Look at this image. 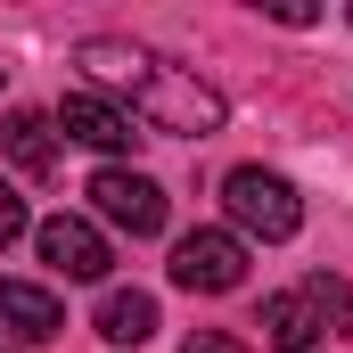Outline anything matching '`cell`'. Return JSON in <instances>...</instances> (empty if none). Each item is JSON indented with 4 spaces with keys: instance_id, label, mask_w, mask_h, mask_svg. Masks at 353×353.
<instances>
[{
    "instance_id": "12",
    "label": "cell",
    "mask_w": 353,
    "mask_h": 353,
    "mask_svg": "<svg viewBox=\"0 0 353 353\" xmlns=\"http://www.w3.org/2000/svg\"><path fill=\"white\" fill-rule=\"evenodd\" d=\"M8 239H25V197L0 181V247H8Z\"/></svg>"
},
{
    "instance_id": "9",
    "label": "cell",
    "mask_w": 353,
    "mask_h": 353,
    "mask_svg": "<svg viewBox=\"0 0 353 353\" xmlns=\"http://www.w3.org/2000/svg\"><path fill=\"white\" fill-rule=\"evenodd\" d=\"M263 337H271L279 353H312L329 329H321V312L304 304V288H288V296H271V304H263Z\"/></svg>"
},
{
    "instance_id": "8",
    "label": "cell",
    "mask_w": 353,
    "mask_h": 353,
    "mask_svg": "<svg viewBox=\"0 0 353 353\" xmlns=\"http://www.w3.org/2000/svg\"><path fill=\"white\" fill-rule=\"evenodd\" d=\"M0 157H8L25 181H50V165H58V115H41V107H17V115L0 123Z\"/></svg>"
},
{
    "instance_id": "10",
    "label": "cell",
    "mask_w": 353,
    "mask_h": 353,
    "mask_svg": "<svg viewBox=\"0 0 353 353\" xmlns=\"http://www.w3.org/2000/svg\"><path fill=\"white\" fill-rule=\"evenodd\" d=\"M99 337H107V345H148V337H157V296L115 288V296L99 304Z\"/></svg>"
},
{
    "instance_id": "3",
    "label": "cell",
    "mask_w": 353,
    "mask_h": 353,
    "mask_svg": "<svg viewBox=\"0 0 353 353\" xmlns=\"http://www.w3.org/2000/svg\"><path fill=\"white\" fill-rule=\"evenodd\" d=\"M247 279V239L239 230H189L173 247V288L189 296H230Z\"/></svg>"
},
{
    "instance_id": "4",
    "label": "cell",
    "mask_w": 353,
    "mask_h": 353,
    "mask_svg": "<svg viewBox=\"0 0 353 353\" xmlns=\"http://www.w3.org/2000/svg\"><path fill=\"white\" fill-rule=\"evenodd\" d=\"M90 205H99L115 230H132V239H157V230H165V189L148 173H123V165L90 173Z\"/></svg>"
},
{
    "instance_id": "6",
    "label": "cell",
    "mask_w": 353,
    "mask_h": 353,
    "mask_svg": "<svg viewBox=\"0 0 353 353\" xmlns=\"http://www.w3.org/2000/svg\"><path fill=\"white\" fill-rule=\"evenodd\" d=\"M41 263L58 271V279H107V239L90 230L83 214H58V222H41Z\"/></svg>"
},
{
    "instance_id": "11",
    "label": "cell",
    "mask_w": 353,
    "mask_h": 353,
    "mask_svg": "<svg viewBox=\"0 0 353 353\" xmlns=\"http://www.w3.org/2000/svg\"><path fill=\"white\" fill-rule=\"evenodd\" d=\"M304 304L321 312V329H329V337H353V288H345V279L312 271V279H304Z\"/></svg>"
},
{
    "instance_id": "7",
    "label": "cell",
    "mask_w": 353,
    "mask_h": 353,
    "mask_svg": "<svg viewBox=\"0 0 353 353\" xmlns=\"http://www.w3.org/2000/svg\"><path fill=\"white\" fill-rule=\"evenodd\" d=\"M58 329H66V312H58L50 288H33V279H0V337H17V345H50Z\"/></svg>"
},
{
    "instance_id": "13",
    "label": "cell",
    "mask_w": 353,
    "mask_h": 353,
    "mask_svg": "<svg viewBox=\"0 0 353 353\" xmlns=\"http://www.w3.org/2000/svg\"><path fill=\"white\" fill-rule=\"evenodd\" d=\"M181 353H247V345H239V337H222V329H189Z\"/></svg>"
},
{
    "instance_id": "5",
    "label": "cell",
    "mask_w": 353,
    "mask_h": 353,
    "mask_svg": "<svg viewBox=\"0 0 353 353\" xmlns=\"http://www.w3.org/2000/svg\"><path fill=\"white\" fill-rule=\"evenodd\" d=\"M58 132L83 140V148H107V157L140 140V132H132V107H115L107 90H66V99H58Z\"/></svg>"
},
{
    "instance_id": "2",
    "label": "cell",
    "mask_w": 353,
    "mask_h": 353,
    "mask_svg": "<svg viewBox=\"0 0 353 353\" xmlns=\"http://www.w3.org/2000/svg\"><path fill=\"white\" fill-rule=\"evenodd\" d=\"M222 205H230V222H239L247 239H263V247H279V239L304 230V197L279 173H263V165H239V173L222 181Z\"/></svg>"
},
{
    "instance_id": "1",
    "label": "cell",
    "mask_w": 353,
    "mask_h": 353,
    "mask_svg": "<svg viewBox=\"0 0 353 353\" xmlns=\"http://www.w3.org/2000/svg\"><path fill=\"white\" fill-rule=\"evenodd\" d=\"M132 115H140L148 132L205 140V132H222V90L197 83V74H189V66H173V58H148V74L132 83Z\"/></svg>"
}]
</instances>
